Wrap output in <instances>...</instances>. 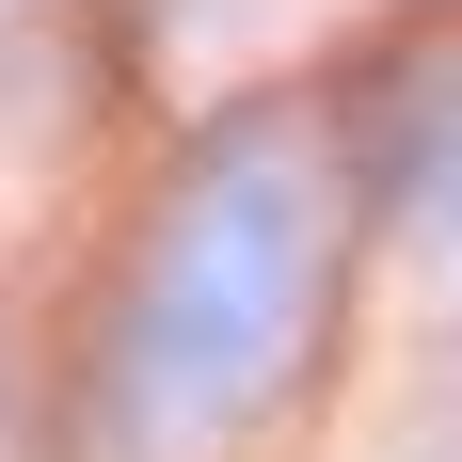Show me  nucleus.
Returning <instances> with one entry per match:
<instances>
[{
	"label": "nucleus",
	"mask_w": 462,
	"mask_h": 462,
	"mask_svg": "<svg viewBox=\"0 0 462 462\" xmlns=\"http://www.w3.org/2000/svg\"><path fill=\"white\" fill-rule=\"evenodd\" d=\"M319 255H335L319 160L287 143V112H239L176 176L128 303H112V383H96L112 462H208L224 430L272 415V383L319 335Z\"/></svg>",
	"instance_id": "obj_1"
},
{
	"label": "nucleus",
	"mask_w": 462,
	"mask_h": 462,
	"mask_svg": "<svg viewBox=\"0 0 462 462\" xmlns=\"http://www.w3.org/2000/svg\"><path fill=\"white\" fill-rule=\"evenodd\" d=\"M399 176H415V208H430V239H447V255H462V64H447V80H430V128L399 143Z\"/></svg>",
	"instance_id": "obj_2"
}]
</instances>
